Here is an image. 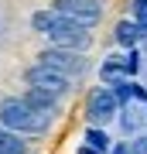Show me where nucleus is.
I'll use <instances>...</instances> for the list:
<instances>
[{
	"label": "nucleus",
	"instance_id": "16",
	"mask_svg": "<svg viewBox=\"0 0 147 154\" xmlns=\"http://www.w3.org/2000/svg\"><path fill=\"white\" fill-rule=\"evenodd\" d=\"M144 55H147V51H144Z\"/></svg>",
	"mask_w": 147,
	"mask_h": 154
},
{
	"label": "nucleus",
	"instance_id": "5",
	"mask_svg": "<svg viewBox=\"0 0 147 154\" xmlns=\"http://www.w3.org/2000/svg\"><path fill=\"white\" fill-rule=\"evenodd\" d=\"M44 65H51V69H58V72H65V75H79L82 69H86V58L75 55L72 48H62V45H48V48L41 51V58Z\"/></svg>",
	"mask_w": 147,
	"mask_h": 154
},
{
	"label": "nucleus",
	"instance_id": "6",
	"mask_svg": "<svg viewBox=\"0 0 147 154\" xmlns=\"http://www.w3.org/2000/svg\"><path fill=\"white\" fill-rule=\"evenodd\" d=\"M55 11H62V14L82 21L86 28H93L99 21V14H103V4L99 0H55Z\"/></svg>",
	"mask_w": 147,
	"mask_h": 154
},
{
	"label": "nucleus",
	"instance_id": "10",
	"mask_svg": "<svg viewBox=\"0 0 147 154\" xmlns=\"http://www.w3.org/2000/svg\"><path fill=\"white\" fill-rule=\"evenodd\" d=\"M0 154H27L21 134L11 130V127H4V123H0Z\"/></svg>",
	"mask_w": 147,
	"mask_h": 154
},
{
	"label": "nucleus",
	"instance_id": "1",
	"mask_svg": "<svg viewBox=\"0 0 147 154\" xmlns=\"http://www.w3.org/2000/svg\"><path fill=\"white\" fill-rule=\"evenodd\" d=\"M48 120H51V113L38 110L24 96H14V99H4L0 103V123L17 130V134H44L48 130Z\"/></svg>",
	"mask_w": 147,
	"mask_h": 154
},
{
	"label": "nucleus",
	"instance_id": "2",
	"mask_svg": "<svg viewBox=\"0 0 147 154\" xmlns=\"http://www.w3.org/2000/svg\"><path fill=\"white\" fill-rule=\"evenodd\" d=\"M120 113V96L113 89H93L86 99V120L93 127H106L113 116Z\"/></svg>",
	"mask_w": 147,
	"mask_h": 154
},
{
	"label": "nucleus",
	"instance_id": "7",
	"mask_svg": "<svg viewBox=\"0 0 147 154\" xmlns=\"http://www.w3.org/2000/svg\"><path fill=\"white\" fill-rule=\"evenodd\" d=\"M120 127L127 134H144L147 130V99H130L120 113Z\"/></svg>",
	"mask_w": 147,
	"mask_h": 154
},
{
	"label": "nucleus",
	"instance_id": "9",
	"mask_svg": "<svg viewBox=\"0 0 147 154\" xmlns=\"http://www.w3.org/2000/svg\"><path fill=\"white\" fill-rule=\"evenodd\" d=\"M140 38H144V31H140V21H137V17H133V21H120V24H116V41H120L123 48H133Z\"/></svg>",
	"mask_w": 147,
	"mask_h": 154
},
{
	"label": "nucleus",
	"instance_id": "12",
	"mask_svg": "<svg viewBox=\"0 0 147 154\" xmlns=\"http://www.w3.org/2000/svg\"><path fill=\"white\" fill-rule=\"evenodd\" d=\"M86 144L106 154V151H109V134L103 130V127H89V130H86Z\"/></svg>",
	"mask_w": 147,
	"mask_h": 154
},
{
	"label": "nucleus",
	"instance_id": "4",
	"mask_svg": "<svg viewBox=\"0 0 147 154\" xmlns=\"http://www.w3.org/2000/svg\"><path fill=\"white\" fill-rule=\"evenodd\" d=\"M24 79H27V86L48 89V93H55V96H65V89H69V75L58 72V69H51V65H44V62L31 65V69L24 72Z\"/></svg>",
	"mask_w": 147,
	"mask_h": 154
},
{
	"label": "nucleus",
	"instance_id": "13",
	"mask_svg": "<svg viewBox=\"0 0 147 154\" xmlns=\"http://www.w3.org/2000/svg\"><path fill=\"white\" fill-rule=\"evenodd\" d=\"M133 14H137V21H144V17H147V0H137V4H133Z\"/></svg>",
	"mask_w": 147,
	"mask_h": 154
},
{
	"label": "nucleus",
	"instance_id": "8",
	"mask_svg": "<svg viewBox=\"0 0 147 154\" xmlns=\"http://www.w3.org/2000/svg\"><path fill=\"white\" fill-rule=\"evenodd\" d=\"M48 41L51 45H62V48H72V51H86L89 48V28H62V31H51Z\"/></svg>",
	"mask_w": 147,
	"mask_h": 154
},
{
	"label": "nucleus",
	"instance_id": "11",
	"mask_svg": "<svg viewBox=\"0 0 147 154\" xmlns=\"http://www.w3.org/2000/svg\"><path fill=\"white\" fill-rule=\"evenodd\" d=\"M24 99H27V103H34V106H38V110H55V99H58V96H55V93H48V89H38V86H27V93H24Z\"/></svg>",
	"mask_w": 147,
	"mask_h": 154
},
{
	"label": "nucleus",
	"instance_id": "14",
	"mask_svg": "<svg viewBox=\"0 0 147 154\" xmlns=\"http://www.w3.org/2000/svg\"><path fill=\"white\" fill-rule=\"evenodd\" d=\"M79 154H103V151H96V147H89V144H86V147H82Z\"/></svg>",
	"mask_w": 147,
	"mask_h": 154
},
{
	"label": "nucleus",
	"instance_id": "3",
	"mask_svg": "<svg viewBox=\"0 0 147 154\" xmlns=\"http://www.w3.org/2000/svg\"><path fill=\"white\" fill-rule=\"evenodd\" d=\"M140 65H144L140 51L127 48V51H120V55H109L103 62V69H99V75H103V82H123V79H130L133 72H140Z\"/></svg>",
	"mask_w": 147,
	"mask_h": 154
},
{
	"label": "nucleus",
	"instance_id": "15",
	"mask_svg": "<svg viewBox=\"0 0 147 154\" xmlns=\"http://www.w3.org/2000/svg\"><path fill=\"white\" fill-rule=\"evenodd\" d=\"M144 79H147V65H144Z\"/></svg>",
	"mask_w": 147,
	"mask_h": 154
}]
</instances>
